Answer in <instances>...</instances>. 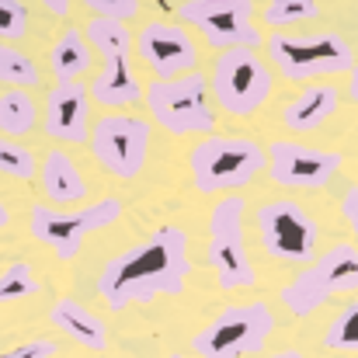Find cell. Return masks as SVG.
Returning <instances> with one entry per match:
<instances>
[{"label": "cell", "instance_id": "obj_1", "mask_svg": "<svg viewBox=\"0 0 358 358\" xmlns=\"http://www.w3.org/2000/svg\"><path fill=\"white\" fill-rule=\"evenodd\" d=\"M192 275L188 234L174 223L157 227L150 237L115 254L98 275V296L108 310L132 303H153L160 296H181Z\"/></svg>", "mask_w": 358, "mask_h": 358}, {"label": "cell", "instance_id": "obj_2", "mask_svg": "<svg viewBox=\"0 0 358 358\" xmlns=\"http://www.w3.org/2000/svg\"><path fill=\"white\" fill-rule=\"evenodd\" d=\"M192 181L202 195L240 192L264 171V150L250 136H206L188 153Z\"/></svg>", "mask_w": 358, "mask_h": 358}, {"label": "cell", "instance_id": "obj_3", "mask_svg": "<svg viewBox=\"0 0 358 358\" xmlns=\"http://www.w3.org/2000/svg\"><path fill=\"white\" fill-rule=\"evenodd\" d=\"M268 59L285 80H313V77H338L352 73L355 49L341 31H313V35H292L275 31L268 38Z\"/></svg>", "mask_w": 358, "mask_h": 358}, {"label": "cell", "instance_id": "obj_4", "mask_svg": "<svg viewBox=\"0 0 358 358\" xmlns=\"http://www.w3.org/2000/svg\"><path fill=\"white\" fill-rule=\"evenodd\" d=\"M143 105L171 136H213L216 112L209 105V80L202 73H181L171 80H150Z\"/></svg>", "mask_w": 358, "mask_h": 358}, {"label": "cell", "instance_id": "obj_5", "mask_svg": "<svg viewBox=\"0 0 358 358\" xmlns=\"http://www.w3.org/2000/svg\"><path fill=\"white\" fill-rule=\"evenodd\" d=\"M341 292H358V247L355 243H334L320 257H313L282 292V306L296 317H310L320 306H327Z\"/></svg>", "mask_w": 358, "mask_h": 358}, {"label": "cell", "instance_id": "obj_6", "mask_svg": "<svg viewBox=\"0 0 358 358\" xmlns=\"http://www.w3.org/2000/svg\"><path fill=\"white\" fill-rule=\"evenodd\" d=\"M271 331L275 313L268 303H237L192 338V352L199 358H247L264 348Z\"/></svg>", "mask_w": 358, "mask_h": 358}, {"label": "cell", "instance_id": "obj_7", "mask_svg": "<svg viewBox=\"0 0 358 358\" xmlns=\"http://www.w3.org/2000/svg\"><path fill=\"white\" fill-rule=\"evenodd\" d=\"M213 94L227 115L250 119L275 91L271 66L254 49H223V56L213 66Z\"/></svg>", "mask_w": 358, "mask_h": 358}, {"label": "cell", "instance_id": "obj_8", "mask_svg": "<svg viewBox=\"0 0 358 358\" xmlns=\"http://www.w3.org/2000/svg\"><path fill=\"white\" fill-rule=\"evenodd\" d=\"M243 216H247V202L237 192L220 199L209 213V261L216 268L220 289H227V292L257 285V271L247 254Z\"/></svg>", "mask_w": 358, "mask_h": 358}, {"label": "cell", "instance_id": "obj_9", "mask_svg": "<svg viewBox=\"0 0 358 358\" xmlns=\"http://www.w3.org/2000/svg\"><path fill=\"white\" fill-rule=\"evenodd\" d=\"M122 216L119 199H98L94 206H84L77 213H59L52 206H31L28 223H31V237L45 243L59 261H73L84 247V240L105 227H115Z\"/></svg>", "mask_w": 358, "mask_h": 358}, {"label": "cell", "instance_id": "obj_10", "mask_svg": "<svg viewBox=\"0 0 358 358\" xmlns=\"http://www.w3.org/2000/svg\"><path fill=\"white\" fill-rule=\"evenodd\" d=\"M254 227H257V240L264 247L268 257L282 261V264H310L317 257V223L313 216L292 202V199H275L254 209Z\"/></svg>", "mask_w": 358, "mask_h": 358}, {"label": "cell", "instance_id": "obj_11", "mask_svg": "<svg viewBox=\"0 0 358 358\" xmlns=\"http://www.w3.org/2000/svg\"><path fill=\"white\" fill-rule=\"evenodd\" d=\"M150 132H153V125L139 115H105L91 129L87 146L101 171H108L112 178H122V181H132V178H139V171L146 164Z\"/></svg>", "mask_w": 358, "mask_h": 358}, {"label": "cell", "instance_id": "obj_12", "mask_svg": "<svg viewBox=\"0 0 358 358\" xmlns=\"http://www.w3.org/2000/svg\"><path fill=\"white\" fill-rule=\"evenodd\" d=\"M181 21L199 28L216 49H257L261 31L254 28V0H188Z\"/></svg>", "mask_w": 358, "mask_h": 358}, {"label": "cell", "instance_id": "obj_13", "mask_svg": "<svg viewBox=\"0 0 358 358\" xmlns=\"http://www.w3.org/2000/svg\"><path fill=\"white\" fill-rule=\"evenodd\" d=\"M345 157L334 150H317L306 143H271L268 146V174L282 188H327L341 171Z\"/></svg>", "mask_w": 358, "mask_h": 358}, {"label": "cell", "instance_id": "obj_14", "mask_svg": "<svg viewBox=\"0 0 358 358\" xmlns=\"http://www.w3.org/2000/svg\"><path fill=\"white\" fill-rule=\"evenodd\" d=\"M136 52L153 70L157 80L195 73V66H199V45H195V38L181 24H171V21H146L136 31Z\"/></svg>", "mask_w": 358, "mask_h": 358}, {"label": "cell", "instance_id": "obj_15", "mask_svg": "<svg viewBox=\"0 0 358 358\" xmlns=\"http://www.w3.org/2000/svg\"><path fill=\"white\" fill-rule=\"evenodd\" d=\"M45 136L59 143L91 139V94L84 84H56L45 98Z\"/></svg>", "mask_w": 358, "mask_h": 358}, {"label": "cell", "instance_id": "obj_16", "mask_svg": "<svg viewBox=\"0 0 358 358\" xmlns=\"http://www.w3.org/2000/svg\"><path fill=\"white\" fill-rule=\"evenodd\" d=\"M143 91H146V87L139 84V77H136L129 56L105 59L101 70H98V77L87 84L91 101H98V105H105V108H132V105L143 101Z\"/></svg>", "mask_w": 358, "mask_h": 358}, {"label": "cell", "instance_id": "obj_17", "mask_svg": "<svg viewBox=\"0 0 358 358\" xmlns=\"http://www.w3.org/2000/svg\"><path fill=\"white\" fill-rule=\"evenodd\" d=\"M49 324L56 331H63L70 341H77L80 348H91V352H105L108 348V327H105V320L94 310H87L80 299H70V296L56 299L52 310H49Z\"/></svg>", "mask_w": 358, "mask_h": 358}, {"label": "cell", "instance_id": "obj_18", "mask_svg": "<svg viewBox=\"0 0 358 358\" xmlns=\"http://www.w3.org/2000/svg\"><path fill=\"white\" fill-rule=\"evenodd\" d=\"M42 192L52 206H80L87 199V181L70 153L49 150L42 160Z\"/></svg>", "mask_w": 358, "mask_h": 358}, {"label": "cell", "instance_id": "obj_19", "mask_svg": "<svg viewBox=\"0 0 358 358\" xmlns=\"http://www.w3.org/2000/svg\"><path fill=\"white\" fill-rule=\"evenodd\" d=\"M338 101H341V94H338V87H331V84L306 87V91H299V94L285 105L282 125H285L289 132H313V129H320L324 122L338 112Z\"/></svg>", "mask_w": 358, "mask_h": 358}, {"label": "cell", "instance_id": "obj_20", "mask_svg": "<svg viewBox=\"0 0 358 358\" xmlns=\"http://www.w3.org/2000/svg\"><path fill=\"white\" fill-rule=\"evenodd\" d=\"M91 63H94V49L87 45L80 28H66L56 38L52 52H49V70H52V77L59 84H70V80L84 77L91 70Z\"/></svg>", "mask_w": 358, "mask_h": 358}, {"label": "cell", "instance_id": "obj_21", "mask_svg": "<svg viewBox=\"0 0 358 358\" xmlns=\"http://www.w3.org/2000/svg\"><path fill=\"white\" fill-rule=\"evenodd\" d=\"M38 122V105L31 101L28 91L21 87H10L0 94V132L7 139H17V136H28Z\"/></svg>", "mask_w": 358, "mask_h": 358}, {"label": "cell", "instance_id": "obj_22", "mask_svg": "<svg viewBox=\"0 0 358 358\" xmlns=\"http://www.w3.org/2000/svg\"><path fill=\"white\" fill-rule=\"evenodd\" d=\"M84 38L105 59L132 52V31L125 28V21H119V17H91L87 28H84Z\"/></svg>", "mask_w": 358, "mask_h": 358}, {"label": "cell", "instance_id": "obj_23", "mask_svg": "<svg viewBox=\"0 0 358 358\" xmlns=\"http://www.w3.org/2000/svg\"><path fill=\"white\" fill-rule=\"evenodd\" d=\"M42 80L35 59L21 49H14V42H0V84L7 87H35Z\"/></svg>", "mask_w": 358, "mask_h": 358}, {"label": "cell", "instance_id": "obj_24", "mask_svg": "<svg viewBox=\"0 0 358 358\" xmlns=\"http://www.w3.org/2000/svg\"><path fill=\"white\" fill-rule=\"evenodd\" d=\"M324 348L327 352H358V299L338 310V317L324 331Z\"/></svg>", "mask_w": 358, "mask_h": 358}, {"label": "cell", "instance_id": "obj_25", "mask_svg": "<svg viewBox=\"0 0 358 358\" xmlns=\"http://www.w3.org/2000/svg\"><path fill=\"white\" fill-rule=\"evenodd\" d=\"M38 292V278L28 261H10L0 271V303H17Z\"/></svg>", "mask_w": 358, "mask_h": 358}, {"label": "cell", "instance_id": "obj_26", "mask_svg": "<svg viewBox=\"0 0 358 358\" xmlns=\"http://www.w3.org/2000/svg\"><path fill=\"white\" fill-rule=\"evenodd\" d=\"M317 14H320V0H268L264 3V24H271V28L313 21Z\"/></svg>", "mask_w": 358, "mask_h": 358}, {"label": "cell", "instance_id": "obj_27", "mask_svg": "<svg viewBox=\"0 0 358 358\" xmlns=\"http://www.w3.org/2000/svg\"><path fill=\"white\" fill-rule=\"evenodd\" d=\"M0 174L3 178H17V181H31L38 174V167H35V157L21 143L0 136Z\"/></svg>", "mask_w": 358, "mask_h": 358}, {"label": "cell", "instance_id": "obj_28", "mask_svg": "<svg viewBox=\"0 0 358 358\" xmlns=\"http://www.w3.org/2000/svg\"><path fill=\"white\" fill-rule=\"evenodd\" d=\"M28 35V7L21 0H0V42H17Z\"/></svg>", "mask_w": 358, "mask_h": 358}, {"label": "cell", "instance_id": "obj_29", "mask_svg": "<svg viewBox=\"0 0 358 358\" xmlns=\"http://www.w3.org/2000/svg\"><path fill=\"white\" fill-rule=\"evenodd\" d=\"M87 10H94V17H119L132 21L139 14V0H80Z\"/></svg>", "mask_w": 358, "mask_h": 358}, {"label": "cell", "instance_id": "obj_30", "mask_svg": "<svg viewBox=\"0 0 358 358\" xmlns=\"http://www.w3.org/2000/svg\"><path fill=\"white\" fill-rule=\"evenodd\" d=\"M56 352H59V345L52 338H35V341H24V345L0 352V358H56Z\"/></svg>", "mask_w": 358, "mask_h": 358}, {"label": "cell", "instance_id": "obj_31", "mask_svg": "<svg viewBox=\"0 0 358 358\" xmlns=\"http://www.w3.org/2000/svg\"><path fill=\"white\" fill-rule=\"evenodd\" d=\"M341 216H345V223L352 227V234L358 237V185H352V188L345 192V199H341Z\"/></svg>", "mask_w": 358, "mask_h": 358}, {"label": "cell", "instance_id": "obj_32", "mask_svg": "<svg viewBox=\"0 0 358 358\" xmlns=\"http://www.w3.org/2000/svg\"><path fill=\"white\" fill-rule=\"evenodd\" d=\"M49 14H56V17H66L70 14V0H38Z\"/></svg>", "mask_w": 358, "mask_h": 358}, {"label": "cell", "instance_id": "obj_33", "mask_svg": "<svg viewBox=\"0 0 358 358\" xmlns=\"http://www.w3.org/2000/svg\"><path fill=\"white\" fill-rule=\"evenodd\" d=\"M348 98L358 105V63L352 66V73H348Z\"/></svg>", "mask_w": 358, "mask_h": 358}, {"label": "cell", "instance_id": "obj_34", "mask_svg": "<svg viewBox=\"0 0 358 358\" xmlns=\"http://www.w3.org/2000/svg\"><path fill=\"white\" fill-rule=\"evenodd\" d=\"M268 358H306V355L296 352V348H282V352H275V355H268Z\"/></svg>", "mask_w": 358, "mask_h": 358}, {"label": "cell", "instance_id": "obj_35", "mask_svg": "<svg viewBox=\"0 0 358 358\" xmlns=\"http://www.w3.org/2000/svg\"><path fill=\"white\" fill-rule=\"evenodd\" d=\"M10 223V209H7V202H0V230Z\"/></svg>", "mask_w": 358, "mask_h": 358}, {"label": "cell", "instance_id": "obj_36", "mask_svg": "<svg viewBox=\"0 0 358 358\" xmlns=\"http://www.w3.org/2000/svg\"><path fill=\"white\" fill-rule=\"evenodd\" d=\"M167 358H181V355H178V352H174V355H167Z\"/></svg>", "mask_w": 358, "mask_h": 358}]
</instances>
